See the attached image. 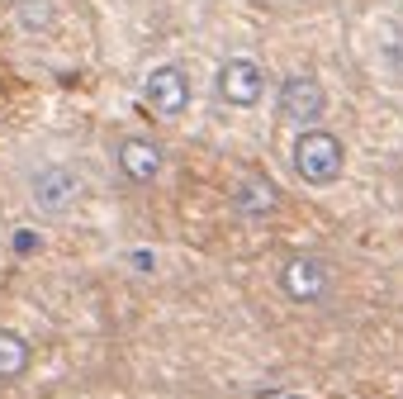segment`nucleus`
I'll use <instances>...</instances> for the list:
<instances>
[{"instance_id": "f257e3e1", "label": "nucleus", "mask_w": 403, "mask_h": 399, "mask_svg": "<svg viewBox=\"0 0 403 399\" xmlns=\"http://www.w3.org/2000/svg\"><path fill=\"white\" fill-rule=\"evenodd\" d=\"M290 162H295V176L304 186H318V191H323V186H337L341 172H346V143L323 124L299 128Z\"/></svg>"}, {"instance_id": "f03ea898", "label": "nucleus", "mask_w": 403, "mask_h": 399, "mask_svg": "<svg viewBox=\"0 0 403 399\" xmlns=\"http://www.w3.org/2000/svg\"><path fill=\"white\" fill-rule=\"evenodd\" d=\"M24 195H29V209H38V214H47V219H62V214H72V209L81 205L86 181H81L67 162H43V167L29 172Z\"/></svg>"}, {"instance_id": "7ed1b4c3", "label": "nucleus", "mask_w": 403, "mask_h": 399, "mask_svg": "<svg viewBox=\"0 0 403 399\" xmlns=\"http://www.w3.org/2000/svg\"><path fill=\"white\" fill-rule=\"evenodd\" d=\"M332 286H337L332 262H323V257H313V252H299L280 266V290L295 304H323L332 295Z\"/></svg>"}, {"instance_id": "20e7f679", "label": "nucleus", "mask_w": 403, "mask_h": 399, "mask_svg": "<svg viewBox=\"0 0 403 399\" xmlns=\"http://www.w3.org/2000/svg\"><path fill=\"white\" fill-rule=\"evenodd\" d=\"M276 110H280V119H285V124L313 128V124L327 114V91H323V81L313 77V72H290V77L280 81Z\"/></svg>"}, {"instance_id": "39448f33", "label": "nucleus", "mask_w": 403, "mask_h": 399, "mask_svg": "<svg viewBox=\"0 0 403 399\" xmlns=\"http://www.w3.org/2000/svg\"><path fill=\"white\" fill-rule=\"evenodd\" d=\"M142 100H147V110L161 114V119H181V114L190 110V77H186V67H176V62L152 67L147 81H142Z\"/></svg>"}, {"instance_id": "423d86ee", "label": "nucleus", "mask_w": 403, "mask_h": 399, "mask_svg": "<svg viewBox=\"0 0 403 399\" xmlns=\"http://www.w3.org/2000/svg\"><path fill=\"white\" fill-rule=\"evenodd\" d=\"M214 91H218L223 105L251 110V105H261V96H266V72L251 62V57H228L214 77Z\"/></svg>"}, {"instance_id": "0eeeda50", "label": "nucleus", "mask_w": 403, "mask_h": 399, "mask_svg": "<svg viewBox=\"0 0 403 399\" xmlns=\"http://www.w3.org/2000/svg\"><path fill=\"white\" fill-rule=\"evenodd\" d=\"M114 162H119V172L133 181V186H152L157 176H161V162H166V152H161V143H152V138H119V147H114Z\"/></svg>"}, {"instance_id": "6e6552de", "label": "nucleus", "mask_w": 403, "mask_h": 399, "mask_svg": "<svg viewBox=\"0 0 403 399\" xmlns=\"http://www.w3.org/2000/svg\"><path fill=\"white\" fill-rule=\"evenodd\" d=\"M280 205V191H276V181L271 176H242L237 181V191H233V209L242 214V219H266V214H276Z\"/></svg>"}, {"instance_id": "1a4fd4ad", "label": "nucleus", "mask_w": 403, "mask_h": 399, "mask_svg": "<svg viewBox=\"0 0 403 399\" xmlns=\"http://www.w3.org/2000/svg\"><path fill=\"white\" fill-rule=\"evenodd\" d=\"M33 361L29 337H19L15 328H0V381H19Z\"/></svg>"}, {"instance_id": "9d476101", "label": "nucleus", "mask_w": 403, "mask_h": 399, "mask_svg": "<svg viewBox=\"0 0 403 399\" xmlns=\"http://www.w3.org/2000/svg\"><path fill=\"white\" fill-rule=\"evenodd\" d=\"M380 72L394 86H403V24H385L380 29Z\"/></svg>"}, {"instance_id": "9b49d317", "label": "nucleus", "mask_w": 403, "mask_h": 399, "mask_svg": "<svg viewBox=\"0 0 403 399\" xmlns=\"http://www.w3.org/2000/svg\"><path fill=\"white\" fill-rule=\"evenodd\" d=\"M52 0H15V24L24 33H47L52 29Z\"/></svg>"}]
</instances>
